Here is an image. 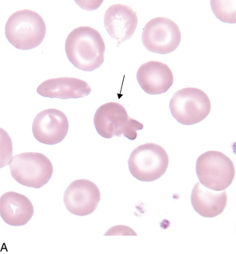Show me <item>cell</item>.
Instances as JSON below:
<instances>
[{"label":"cell","mask_w":236,"mask_h":254,"mask_svg":"<svg viewBox=\"0 0 236 254\" xmlns=\"http://www.w3.org/2000/svg\"><path fill=\"white\" fill-rule=\"evenodd\" d=\"M37 92L45 98L69 99L84 98L91 94L89 84L84 80L73 77H59L42 82Z\"/></svg>","instance_id":"cell-13"},{"label":"cell","mask_w":236,"mask_h":254,"mask_svg":"<svg viewBox=\"0 0 236 254\" xmlns=\"http://www.w3.org/2000/svg\"><path fill=\"white\" fill-rule=\"evenodd\" d=\"M136 80L148 95H162L173 86V73L169 65L158 61H150L140 65Z\"/></svg>","instance_id":"cell-12"},{"label":"cell","mask_w":236,"mask_h":254,"mask_svg":"<svg viewBox=\"0 0 236 254\" xmlns=\"http://www.w3.org/2000/svg\"><path fill=\"white\" fill-rule=\"evenodd\" d=\"M138 24V17L132 8L115 4L106 10L104 24L109 35L118 44L123 43L133 36Z\"/></svg>","instance_id":"cell-11"},{"label":"cell","mask_w":236,"mask_h":254,"mask_svg":"<svg viewBox=\"0 0 236 254\" xmlns=\"http://www.w3.org/2000/svg\"><path fill=\"white\" fill-rule=\"evenodd\" d=\"M196 173L201 185L211 190L223 191L233 184L236 172L233 161L227 155L209 151L196 160Z\"/></svg>","instance_id":"cell-5"},{"label":"cell","mask_w":236,"mask_h":254,"mask_svg":"<svg viewBox=\"0 0 236 254\" xmlns=\"http://www.w3.org/2000/svg\"><path fill=\"white\" fill-rule=\"evenodd\" d=\"M69 131V121L62 111L49 109L40 112L33 121L35 139L47 145H55L65 139Z\"/></svg>","instance_id":"cell-10"},{"label":"cell","mask_w":236,"mask_h":254,"mask_svg":"<svg viewBox=\"0 0 236 254\" xmlns=\"http://www.w3.org/2000/svg\"><path fill=\"white\" fill-rule=\"evenodd\" d=\"M65 50L75 67L91 72L100 67L105 60L106 44L100 33L90 27H79L66 38Z\"/></svg>","instance_id":"cell-1"},{"label":"cell","mask_w":236,"mask_h":254,"mask_svg":"<svg viewBox=\"0 0 236 254\" xmlns=\"http://www.w3.org/2000/svg\"><path fill=\"white\" fill-rule=\"evenodd\" d=\"M169 108L177 122L191 126L205 120L211 112V104L209 97L202 90L186 87L175 93Z\"/></svg>","instance_id":"cell-7"},{"label":"cell","mask_w":236,"mask_h":254,"mask_svg":"<svg viewBox=\"0 0 236 254\" xmlns=\"http://www.w3.org/2000/svg\"><path fill=\"white\" fill-rule=\"evenodd\" d=\"M105 236H137L133 229L125 225H117L111 228Z\"/></svg>","instance_id":"cell-17"},{"label":"cell","mask_w":236,"mask_h":254,"mask_svg":"<svg viewBox=\"0 0 236 254\" xmlns=\"http://www.w3.org/2000/svg\"><path fill=\"white\" fill-rule=\"evenodd\" d=\"M181 32L173 20L156 17L147 22L142 33V43L151 53L166 55L179 46Z\"/></svg>","instance_id":"cell-8"},{"label":"cell","mask_w":236,"mask_h":254,"mask_svg":"<svg viewBox=\"0 0 236 254\" xmlns=\"http://www.w3.org/2000/svg\"><path fill=\"white\" fill-rule=\"evenodd\" d=\"M169 165L166 150L154 143H144L135 148L128 161L131 175L142 182L160 179L166 173Z\"/></svg>","instance_id":"cell-6"},{"label":"cell","mask_w":236,"mask_h":254,"mask_svg":"<svg viewBox=\"0 0 236 254\" xmlns=\"http://www.w3.org/2000/svg\"><path fill=\"white\" fill-rule=\"evenodd\" d=\"M1 217L5 223L11 226H24L34 215L31 200L18 192H5L0 198Z\"/></svg>","instance_id":"cell-14"},{"label":"cell","mask_w":236,"mask_h":254,"mask_svg":"<svg viewBox=\"0 0 236 254\" xmlns=\"http://www.w3.org/2000/svg\"><path fill=\"white\" fill-rule=\"evenodd\" d=\"M100 201V190L90 180H75L64 192L65 208L76 216H87L92 214Z\"/></svg>","instance_id":"cell-9"},{"label":"cell","mask_w":236,"mask_h":254,"mask_svg":"<svg viewBox=\"0 0 236 254\" xmlns=\"http://www.w3.org/2000/svg\"><path fill=\"white\" fill-rule=\"evenodd\" d=\"M228 196L222 192L206 189L200 182L191 192V203L194 211L204 218H215L222 214L227 206Z\"/></svg>","instance_id":"cell-15"},{"label":"cell","mask_w":236,"mask_h":254,"mask_svg":"<svg viewBox=\"0 0 236 254\" xmlns=\"http://www.w3.org/2000/svg\"><path fill=\"white\" fill-rule=\"evenodd\" d=\"M8 42L20 50H31L40 46L46 37V25L35 11H16L8 18L5 27Z\"/></svg>","instance_id":"cell-2"},{"label":"cell","mask_w":236,"mask_h":254,"mask_svg":"<svg viewBox=\"0 0 236 254\" xmlns=\"http://www.w3.org/2000/svg\"><path fill=\"white\" fill-rule=\"evenodd\" d=\"M9 165L11 176L18 184L34 189L46 185L53 174L51 161L41 153L17 154L13 157Z\"/></svg>","instance_id":"cell-4"},{"label":"cell","mask_w":236,"mask_h":254,"mask_svg":"<svg viewBox=\"0 0 236 254\" xmlns=\"http://www.w3.org/2000/svg\"><path fill=\"white\" fill-rule=\"evenodd\" d=\"M94 124L98 134L106 139L123 135L129 140H134L137 131L144 129L141 123L130 118L125 107L117 102H109L98 108Z\"/></svg>","instance_id":"cell-3"},{"label":"cell","mask_w":236,"mask_h":254,"mask_svg":"<svg viewBox=\"0 0 236 254\" xmlns=\"http://www.w3.org/2000/svg\"><path fill=\"white\" fill-rule=\"evenodd\" d=\"M215 16L222 22L236 23V1H211Z\"/></svg>","instance_id":"cell-16"}]
</instances>
